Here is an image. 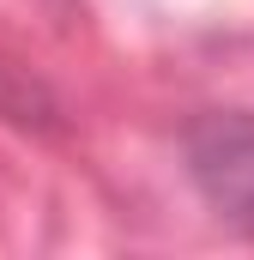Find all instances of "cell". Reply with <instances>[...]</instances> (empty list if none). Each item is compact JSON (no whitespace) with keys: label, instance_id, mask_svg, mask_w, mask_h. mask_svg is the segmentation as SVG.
Segmentation results:
<instances>
[{"label":"cell","instance_id":"1","mask_svg":"<svg viewBox=\"0 0 254 260\" xmlns=\"http://www.w3.org/2000/svg\"><path fill=\"white\" fill-rule=\"evenodd\" d=\"M188 176L230 224L254 230V115H206L188 127Z\"/></svg>","mask_w":254,"mask_h":260}]
</instances>
